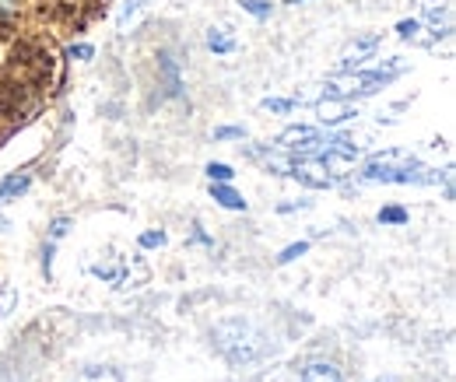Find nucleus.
<instances>
[{
  "instance_id": "f257e3e1",
  "label": "nucleus",
  "mask_w": 456,
  "mask_h": 382,
  "mask_svg": "<svg viewBox=\"0 0 456 382\" xmlns=\"http://www.w3.org/2000/svg\"><path fill=\"white\" fill-rule=\"evenodd\" d=\"M211 340H215V351L225 358L232 369L253 365L256 358L267 354V337L253 327L249 320H225V323H218L215 333H211Z\"/></svg>"
},
{
  "instance_id": "f03ea898",
  "label": "nucleus",
  "mask_w": 456,
  "mask_h": 382,
  "mask_svg": "<svg viewBox=\"0 0 456 382\" xmlns=\"http://www.w3.org/2000/svg\"><path fill=\"white\" fill-rule=\"evenodd\" d=\"M291 175L298 179V183H305V186H313V190H327L334 179L327 175V168L316 162V158H295L291 165Z\"/></svg>"
},
{
  "instance_id": "7ed1b4c3",
  "label": "nucleus",
  "mask_w": 456,
  "mask_h": 382,
  "mask_svg": "<svg viewBox=\"0 0 456 382\" xmlns=\"http://www.w3.org/2000/svg\"><path fill=\"white\" fill-rule=\"evenodd\" d=\"M316 112H320V123L334 126V123H344L351 116H358V110L347 102V99H338V95H327L323 102H316Z\"/></svg>"
},
{
  "instance_id": "20e7f679",
  "label": "nucleus",
  "mask_w": 456,
  "mask_h": 382,
  "mask_svg": "<svg viewBox=\"0 0 456 382\" xmlns=\"http://www.w3.org/2000/svg\"><path fill=\"white\" fill-rule=\"evenodd\" d=\"M313 137H320V134H316L313 126H288L285 134L278 137V148H281V151H288V155H291V151H298L302 144H309Z\"/></svg>"
},
{
  "instance_id": "39448f33",
  "label": "nucleus",
  "mask_w": 456,
  "mask_h": 382,
  "mask_svg": "<svg viewBox=\"0 0 456 382\" xmlns=\"http://www.w3.org/2000/svg\"><path fill=\"white\" fill-rule=\"evenodd\" d=\"M28 186H32V175H28V172H14V175H7V179L0 183V204H11V200L21 197Z\"/></svg>"
},
{
  "instance_id": "423d86ee",
  "label": "nucleus",
  "mask_w": 456,
  "mask_h": 382,
  "mask_svg": "<svg viewBox=\"0 0 456 382\" xmlns=\"http://www.w3.org/2000/svg\"><path fill=\"white\" fill-rule=\"evenodd\" d=\"M211 197H215L222 207H228V211H246V200H242L232 186H225V183H211Z\"/></svg>"
},
{
  "instance_id": "0eeeda50",
  "label": "nucleus",
  "mask_w": 456,
  "mask_h": 382,
  "mask_svg": "<svg viewBox=\"0 0 456 382\" xmlns=\"http://www.w3.org/2000/svg\"><path fill=\"white\" fill-rule=\"evenodd\" d=\"M302 382H341V372L327 362H313L305 372H302Z\"/></svg>"
},
{
  "instance_id": "6e6552de",
  "label": "nucleus",
  "mask_w": 456,
  "mask_h": 382,
  "mask_svg": "<svg viewBox=\"0 0 456 382\" xmlns=\"http://www.w3.org/2000/svg\"><path fill=\"white\" fill-rule=\"evenodd\" d=\"M208 50L211 53H232L235 50V36L228 28H211L208 32Z\"/></svg>"
},
{
  "instance_id": "1a4fd4ad",
  "label": "nucleus",
  "mask_w": 456,
  "mask_h": 382,
  "mask_svg": "<svg viewBox=\"0 0 456 382\" xmlns=\"http://www.w3.org/2000/svg\"><path fill=\"white\" fill-rule=\"evenodd\" d=\"M74 382H123V379H119L116 369H88V372H81Z\"/></svg>"
},
{
  "instance_id": "9d476101",
  "label": "nucleus",
  "mask_w": 456,
  "mask_h": 382,
  "mask_svg": "<svg viewBox=\"0 0 456 382\" xmlns=\"http://www.w3.org/2000/svg\"><path fill=\"white\" fill-rule=\"evenodd\" d=\"M208 175H211V183H228L235 172H232V165H225V162H211L208 165Z\"/></svg>"
},
{
  "instance_id": "9b49d317",
  "label": "nucleus",
  "mask_w": 456,
  "mask_h": 382,
  "mask_svg": "<svg viewBox=\"0 0 456 382\" xmlns=\"http://www.w3.org/2000/svg\"><path fill=\"white\" fill-rule=\"evenodd\" d=\"M379 221H383V224H407V211H403V207H383V211H379Z\"/></svg>"
},
{
  "instance_id": "f8f14e48",
  "label": "nucleus",
  "mask_w": 456,
  "mask_h": 382,
  "mask_svg": "<svg viewBox=\"0 0 456 382\" xmlns=\"http://www.w3.org/2000/svg\"><path fill=\"white\" fill-rule=\"evenodd\" d=\"M141 246L144 249H162L166 246V232H144L141 235Z\"/></svg>"
},
{
  "instance_id": "ddd939ff",
  "label": "nucleus",
  "mask_w": 456,
  "mask_h": 382,
  "mask_svg": "<svg viewBox=\"0 0 456 382\" xmlns=\"http://www.w3.org/2000/svg\"><path fill=\"white\" fill-rule=\"evenodd\" d=\"M242 7H246L253 18H267V14H271V4H267V0H242Z\"/></svg>"
},
{
  "instance_id": "4468645a",
  "label": "nucleus",
  "mask_w": 456,
  "mask_h": 382,
  "mask_svg": "<svg viewBox=\"0 0 456 382\" xmlns=\"http://www.w3.org/2000/svg\"><path fill=\"white\" fill-rule=\"evenodd\" d=\"M298 106L295 99H264V110H271V112H291Z\"/></svg>"
},
{
  "instance_id": "2eb2a0df",
  "label": "nucleus",
  "mask_w": 456,
  "mask_h": 382,
  "mask_svg": "<svg viewBox=\"0 0 456 382\" xmlns=\"http://www.w3.org/2000/svg\"><path fill=\"white\" fill-rule=\"evenodd\" d=\"M305 249H309V242H295V246H288L285 253L278 256V264H291V260H298V256H302Z\"/></svg>"
},
{
  "instance_id": "dca6fc26",
  "label": "nucleus",
  "mask_w": 456,
  "mask_h": 382,
  "mask_svg": "<svg viewBox=\"0 0 456 382\" xmlns=\"http://www.w3.org/2000/svg\"><path fill=\"white\" fill-rule=\"evenodd\" d=\"M67 228H70V218H57V221H53V228H50V242H60V239L67 235Z\"/></svg>"
},
{
  "instance_id": "f3484780",
  "label": "nucleus",
  "mask_w": 456,
  "mask_h": 382,
  "mask_svg": "<svg viewBox=\"0 0 456 382\" xmlns=\"http://www.w3.org/2000/svg\"><path fill=\"white\" fill-rule=\"evenodd\" d=\"M418 28H421V25H418L414 18H411V21H400V25H397L400 39H414V36H418Z\"/></svg>"
},
{
  "instance_id": "a211bd4d",
  "label": "nucleus",
  "mask_w": 456,
  "mask_h": 382,
  "mask_svg": "<svg viewBox=\"0 0 456 382\" xmlns=\"http://www.w3.org/2000/svg\"><path fill=\"white\" fill-rule=\"evenodd\" d=\"M215 137H218V141H235V137H242V126H222Z\"/></svg>"
},
{
  "instance_id": "6ab92c4d",
  "label": "nucleus",
  "mask_w": 456,
  "mask_h": 382,
  "mask_svg": "<svg viewBox=\"0 0 456 382\" xmlns=\"http://www.w3.org/2000/svg\"><path fill=\"white\" fill-rule=\"evenodd\" d=\"M18 4H21V0H0V18L7 21L11 14H18Z\"/></svg>"
},
{
  "instance_id": "aec40b11",
  "label": "nucleus",
  "mask_w": 456,
  "mask_h": 382,
  "mask_svg": "<svg viewBox=\"0 0 456 382\" xmlns=\"http://www.w3.org/2000/svg\"><path fill=\"white\" fill-rule=\"evenodd\" d=\"M92 53H95L92 46H70V50H67V56H70V60H88Z\"/></svg>"
},
{
  "instance_id": "412c9836",
  "label": "nucleus",
  "mask_w": 456,
  "mask_h": 382,
  "mask_svg": "<svg viewBox=\"0 0 456 382\" xmlns=\"http://www.w3.org/2000/svg\"><path fill=\"white\" fill-rule=\"evenodd\" d=\"M11 298H14V291H11V288H4V291H0V316H7V309H11Z\"/></svg>"
},
{
  "instance_id": "4be33fe9",
  "label": "nucleus",
  "mask_w": 456,
  "mask_h": 382,
  "mask_svg": "<svg viewBox=\"0 0 456 382\" xmlns=\"http://www.w3.org/2000/svg\"><path fill=\"white\" fill-rule=\"evenodd\" d=\"M376 382H397V379H376Z\"/></svg>"
},
{
  "instance_id": "5701e85b",
  "label": "nucleus",
  "mask_w": 456,
  "mask_h": 382,
  "mask_svg": "<svg viewBox=\"0 0 456 382\" xmlns=\"http://www.w3.org/2000/svg\"><path fill=\"white\" fill-rule=\"evenodd\" d=\"M288 4H298V0H288Z\"/></svg>"
}]
</instances>
